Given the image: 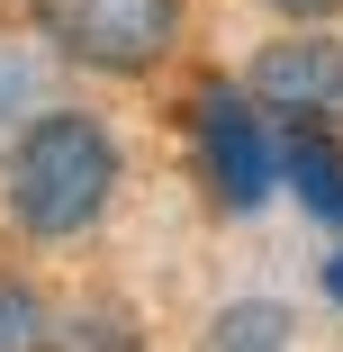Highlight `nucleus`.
I'll list each match as a JSON object with an SVG mask.
<instances>
[{"mask_svg": "<svg viewBox=\"0 0 343 352\" xmlns=\"http://www.w3.org/2000/svg\"><path fill=\"white\" fill-rule=\"evenodd\" d=\"M118 181H126V154L109 118L91 109H36L0 154V208L27 244H82L118 208Z\"/></svg>", "mask_w": 343, "mask_h": 352, "instance_id": "1", "label": "nucleus"}, {"mask_svg": "<svg viewBox=\"0 0 343 352\" xmlns=\"http://www.w3.org/2000/svg\"><path fill=\"white\" fill-rule=\"evenodd\" d=\"M27 28L100 82H145L181 45V0H19Z\"/></svg>", "mask_w": 343, "mask_h": 352, "instance_id": "2", "label": "nucleus"}, {"mask_svg": "<svg viewBox=\"0 0 343 352\" xmlns=\"http://www.w3.org/2000/svg\"><path fill=\"white\" fill-rule=\"evenodd\" d=\"M190 172L208 190V208H226V217L271 208V190H280V126L244 100V82L190 91Z\"/></svg>", "mask_w": 343, "mask_h": 352, "instance_id": "3", "label": "nucleus"}, {"mask_svg": "<svg viewBox=\"0 0 343 352\" xmlns=\"http://www.w3.org/2000/svg\"><path fill=\"white\" fill-rule=\"evenodd\" d=\"M244 100L271 118V126H343V36H271L253 54V73H244Z\"/></svg>", "mask_w": 343, "mask_h": 352, "instance_id": "4", "label": "nucleus"}, {"mask_svg": "<svg viewBox=\"0 0 343 352\" xmlns=\"http://www.w3.org/2000/svg\"><path fill=\"white\" fill-rule=\"evenodd\" d=\"M280 190L307 208L316 226L343 235V135L334 126H289L280 135Z\"/></svg>", "mask_w": 343, "mask_h": 352, "instance_id": "5", "label": "nucleus"}, {"mask_svg": "<svg viewBox=\"0 0 343 352\" xmlns=\"http://www.w3.org/2000/svg\"><path fill=\"white\" fill-rule=\"evenodd\" d=\"M199 352H298V316L280 298H226L199 325Z\"/></svg>", "mask_w": 343, "mask_h": 352, "instance_id": "6", "label": "nucleus"}, {"mask_svg": "<svg viewBox=\"0 0 343 352\" xmlns=\"http://www.w3.org/2000/svg\"><path fill=\"white\" fill-rule=\"evenodd\" d=\"M36 352H145V325L100 298V307H73V316H45Z\"/></svg>", "mask_w": 343, "mask_h": 352, "instance_id": "7", "label": "nucleus"}, {"mask_svg": "<svg viewBox=\"0 0 343 352\" xmlns=\"http://www.w3.org/2000/svg\"><path fill=\"white\" fill-rule=\"evenodd\" d=\"M36 334H45V298L19 271H0V352H36Z\"/></svg>", "mask_w": 343, "mask_h": 352, "instance_id": "8", "label": "nucleus"}, {"mask_svg": "<svg viewBox=\"0 0 343 352\" xmlns=\"http://www.w3.org/2000/svg\"><path fill=\"white\" fill-rule=\"evenodd\" d=\"M19 109H45V100H36V63H19V54H0V126H10ZM19 126H27V118H19Z\"/></svg>", "mask_w": 343, "mask_h": 352, "instance_id": "9", "label": "nucleus"}, {"mask_svg": "<svg viewBox=\"0 0 343 352\" xmlns=\"http://www.w3.org/2000/svg\"><path fill=\"white\" fill-rule=\"evenodd\" d=\"M262 10H280L289 28H325V19H343V0H262Z\"/></svg>", "mask_w": 343, "mask_h": 352, "instance_id": "10", "label": "nucleus"}, {"mask_svg": "<svg viewBox=\"0 0 343 352\" xmlns=\"http://www.w3.org/2000/svg\"><path fill=\"white\" fill-rule=\"evenodd\" d=\"M316 280H325V298L343 307V235H334V253H325V271H316Z\"/></svg>", "mask_w": 343, "mask_h": 352, "instance_id": "11", "label": "nucleus"}]
</instances>
